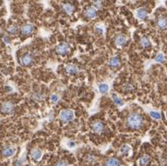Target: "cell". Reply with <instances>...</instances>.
I'll return each instance as SVG.
<instances>
[{"label": "cell", "instance_id": "cell-25", "mask_svg": "<svg viewBox=\"0 0 167 166\" xmlns=\"http://www.w3.org/2000/svg\"><path fill=\"white\" fill-rule=\"evenodd\" d=\"M85 161L88 163H93L94 161H95V157L93 155H91V154H89V155H87L85 157Z\"/></svg>", "mask_w": 167, "mask_h": 166}, {"label": "cell", "instance_id": "cell-34", "mask_svg": "<svg viewBox=\"0 0 167 166\" xmlns=\"http://www.w3.org/2000/svg\"><path fill=\"white\" fill-rule=\"evenodd\" d=\"M96 31H97V32H99L100 34H103V29H102V28H98V27H96Z\"/></svg>", "mask_w": 167, "mask_h": 166}, {"label": "cell", "instance_id": "cell-10", "mask_svg": "<svg viewBox=\"0 0 167 166\" xmlns=\"http://www.w3.org/2000/svg\"><path fill=\"white\" fill-rule=\"evenodd\" d=\"M85 16L88 19H94L97 16V10L94 7H89L85 10Z\"/></svg>", "mask_w": 167, "mask_h": 166}, {"label": "cell", "instance_id": "cell-3", "mask_svg": "<svg viewBox=\"0 0 167 166\" xmlns=\"http://www.w3.org/2000/svg\"><path fill=\"white\" fill-rule=\"evenodd\" d=\"M1 112L4 114H11L15 109V105L12 102H6L1 105Z\"/></svg>", "mask_w": 167, "mask_h": 166}, {"label": "cell", "instance_id": "cell-35", "mask_svg": "<svg viewBox=\"0 0 167 166\" xmlns=\"http://www.w3.org/2000/svg\"><path fill=\"white\" fill-rule=\"evenodd\" d=\"M4 41H5V43H9V40L7 39V36H5V37H4Z\"/></svg>", "mask_w": 167, "mask_h": 166}, {"label": "cell", "instance_id": "cell-15", "mask_svg": "<svg viewBox=\"0 0 167 166\" xmlns=\"http://www.w3.org/2000/svg\"><path fill=\"white\" fill-rule=\"evenodd\" d=\"M62 8H63V10L65 11L67 14L73 13V11L75 9L74 6L72 4H70V3H65V4H63L62 5Z\"/></svg>", "mask_w": 167, "mask_h": 166}, {"label": "cell", "instance_id": "cell-9", "mask_svg": "<svg viewBox=\"0 0 167 166\" xmlns=\"http://www.w3.org/2000/svg\"><path fill=\"white\" fill-rule=\"evenodd\" d=\"M33 30H34V26L31 24V23H27V24H24L21 27L20 32L22 35H30L31 33H32Z\"/></svg>", "mask_w": 167, "mask_h": 166}, {"label": "cell", "instance_id": "cell-23", "mask_svg": "<svg viewBox=\"0 0 167 166\" xmlns=\"http://www.w3.org/2000/svg\"><path fill=\"white\" fill-rule=\"evenodd\" d=\"M18 31H19V28H18L17 25H11V26H9L8 29H7V31H8V33H10V34H15V33L18 32Z\"/></svg>", "mask_w": 167, "mask_h": 166}, {"label": "cell", "instance_id": "cell-36", "mask_svg": "<svg viewBox=\"0 0 167 166\" xmlns=\"http://www.w3.org/2000/svg\"><path fill=\"white\" fill-rule=\"evenodd\" d=\"M166 118H167V112H166Z\"/></svg>", "mask_w": 167, "mask_h": 166}, {"label": "cell", "instance_id": "cell-6", "mask_svg": "<svg viewBox=\"0 0 167 166\" xmlns=\"http://www.w3.org/2000/svg\"><path fill=\"white\" fill-rule=\"evenodd\" d=\"M55 51H56V53L59 54V55H66V54L69 51L68 44L66 43H59V44L56 46Z\"/></svg>", "mask_w": 167, "mask_h": 166}, {"label": "cell", "instance_id": "cell-17", "mask_svg": "<svg viewBox=\"0 0 167 166\" xmlns=\"http://www.w3.org/2000/svg\"><path fill=\"white\" fill-rule=\"evenodd\" d=\"M119 65H120V58H119L117 55L112 57L109 61V66L112 67V68H115V67H117Z\"/></svg>", "mask_w": 167, "mask_h": 166}, {"label": "cell", "instance_id": "cell-16", "mask_svg": "<svg viewBox=\"0 0 167 166\" xmlns=\"http://www.w3.org/2000/svg\"><path fill=\"white\" fill-rule=\"evenodd\" d=\"M120 165H121L120 161L116 158H110L105 162V166H120Z\"/></svg>", "mask_w": 167, "mask_h": 166}, {"label": "cell", "instance_id": "cell-11", "mask_svg": "<svg viewBox=\"0 0 167 166\" xmlns=\"http://www.w3.org/2000/svg\"><path fill=\"white\" fill-rule=\"evenodd\" d=\"M136 15L139 19H146L148 17V11L146 8L144 7H139L137 11H136Z\"/></svg>", "mask_w": 167, "mask_h": 166}, {"label": "cell", "instance_id": "cell-22", "mask_svg": "<svg viewBox=\"0 0 167 166\" xmlns=\"http://www.w3.org/2000/svg\"><path fill=\"white\" fill-rule=\"evenodd\" d=\"M140 44L145 47V48H147V47H150L151 46V41L147 38V37H142L140 39Z\"/></svg>", "mask_w": 167, "mask_h": 166}, {"label": "cell", "instance_id": "cell-26", "mask_svg": "<svg viewBox=\"0 0 167 166\" xmlns=\"http://www.w3.org/2000/svg\"><path fill=\"white\" fill-rule=\"evenodd\" d=\"M155 60H156V62H159V63L164 62V55L163 54H159L156 57H155Z\"/></svg>", "mask_w": 167, "mask_h": 166}, {"label": "cell", "instance_id": "cell-27", "mask_svg": "<svg viewBox=\"0 0 167 166\" xmlns=\"http://www.w3.org/2000/svg\"><path fill=\"white\" fill-rule=\"evenodd\" d=\"M124 90L125 91H130V90H133V86L130 84V83H127V84L124 85Z\"/></svg>", "mask_w": 167, "mask_h": 166}, {"label": "cell", "instance_id": "cell-20", "mask_svg": "<svg viewBox=\"0 0 167 166\" xmlns=\"http://www.w3.org/2000/svg\"><path fill=\"white\" fill-rule=\"evenodd\" d=\"M130 151H131V149L128 145H123L120 149V153L122 154V155H125V156L128 155V154L130 153Z\"/></svg>", "mask_w": 167, "mask_h": 166}, {"label": "cell", "instance_id": "cell-18", "mask_svg": "<svg viewBox=\"0 0 167 166\" xmlns=\"http://www.w3.org/2000/svg\"><path fill=\"white\" fill-rule=\"evenodd\" d=\"M151 162V158L148 156V155H144V156H142L139 158V163L140 166H147Z\"/></svg>", "mask_w": 167, "mask_h": 166}, {"label": "cell", "instance_id": "cell-12", "mask_svg": "<svg viewBox=\"0 0 167 166\" xmlns=\"http://www.w3.org/2000/svg\"><path fill=\"white\" fill-rule=\"evenodd\" d=\"M115 43L117 46H123L126 43H127V37L123 34H119L115 37Z\"/></svg>", "mask_w": 167, "mask_h": 166}, {"label": "cell", "instance_id": "cell-30", "mask_svg": "<svg viewBox=\"0 0 167 166\" xmlns=\"http://www.w3.org/2000/svg\"><path fill=\"white\" fill-rule=\"evenodd\" d=\"M93 5H94V7L95 8H101L102 6H103V3L101 1H94L93 2Z\"/></svg>", "mask_w": 167, "mask_h": 166}, {"label": "cell", "instance_id": "cell-14", "mask_svg": "<svg viewBox=\"0 0 167 166\" xmlns=\"http://www.w3.org/2000/svg\"><path fill=\"white\" fill-rule=\"evenodd\" d=\"M156 25L159 29L161 30H163L165 28H167V19L164 18V17H161L157 19V22H156Z\"/></svg>", "mask_w": 167, "mask_h": 166}, {"label": "cell", "instance_id": "cell-28", "mask_svg": "<svg viewBox=\"0 0 167 166\" xmlns=\"http://www.w3.org/2000/svg\"><path fill=\"white\" fill-rule=\"evenodd\" d=\"M50 99H51V102H52L53 103H55V102H57V101L59 100V97H58L57 94H52Z\"/></svg>", "mask_w": 167, "mask_h": 166}, {"label": "cell", "instance_id": "cell-31", "mask_svg": "<svg viewBox=\"0 0 167 166\" xmlns=\"http://www.w3.org/2000/svg\"><path fill=\"white\" fill-rule=\"evenodd\" d=\"M55 166H68V165H67V163L66 162H64V161H60V162H58Z\"/></svg>", "mask_w": 167, "mask_h": 166}, {"label": "cell", "instance_id": "cell-13", "mask_svg": "<svg viewBox=\"0 0 167 166\" xmlns=\"http://www.w3.org/2000/svg\"><path fill=\"white\" fill-rule=\"evenodd\" d=\"M79 71V68L75 65H68L66 67V72L69 75H74L77 74Z\"/></svg>", "mask_w": 167, "mask_h": 166}, {"label": "cell", "instance_id": "cell-1", "mask_svg": "<svg viewBox=\"0 0 167 166\" xmlns=\"http://www.w3.org/2000/svg\"><path fill=\"white\" fill-rule=\"evenodd\" d=\"M127 125L132 129H139L143 125V117L139 113L130 114L127 119Z\"/></svg>", "mask_w": 167, "mask_h": 166}, {"label": "cell", "instance_id": "cell-32", "mask_svg": "<svg viewBox=\"0 0 167 166\" xmlns=\"http://www.w3.org/2000/svg\"><path fill=\"white\" fill-rule=\"evenodd\" d=\"M161 162H162V163H163V165H167V158H166V157H163V158L161 159Z\"/></svg>", "mask_w": 167, "mask_h": 166}, {"label": "cell", "instance_id": "cell-5", "mask_svg": "<svg viewBox=\"0 0 167 166\" xmlns=\"http://www.w3.org/2000/svg\"><path fill=\"white\" fill-rule=\"evenodd\" d=\"M16 153V148L12 146H6L2 150V155L4 157H12Z\"/></svg>", "mask_w": 167, "mask_h": 166}, {"label": "cell", "instance_id": "cell-7", "mask_svg": "<svg viewBox=\"0 0 167 166\" xmlns=\"http://www.w3.org/2000/svg\"><path fill=\"white\" fill-rule=\"evenodd\" d=\"M33 61V56L31 54H26L24 55H22L21 58H20V63L22 66H30Z\"/></svg>", "mask_w": 167, "mask_h": 166}, {"label": "cell", "instance_id": "cell-4", "mask_svg": "<svg viewBox=\"0 0 167 166\" xmlns=\"http://www.w3.org/2000/svg\"><path fill=\"white\" fill-rule=\"evenodd\" d=\"M30 156L31 158L32 161L34 162H38L41 160L42 156H43V151L37 148H35V149H32L30 152Z\"/></svg>", "mask_w": 167, "mask_h": 166}, {"label": "cell", "instance_id": "cell-21", "mask_svg": "<svg viewBox=\"0 0 167 166\" xmlns=\"http://www.w3.org/2000/svg\"><path fill=\"white\" fill-rule=\"evenodd\" d=\"M99 90L102 93L108 92V90H109V85L106 84V83H101V84L99 85Z\"/></svg>", "mask_w": 167, "mask_h": 166}, {"label": "cell", "instance_id": "cell-33", "mask_svg": "<svg viewBox=\"0 0 167 166\" xmlns=\"http://www.w3.org/2000/svg\"><path fill=\"white\" fill-rule=\"evenodd\" d=\"M67 146H68L69 148H73V147H75V142H74V141H69L68 143H67Z\"/></svg>", "mask_w": 167, "mask_h": 166}, {"label": "cell", "instance_id": "cell-19", "mask_svg": "<svg viewBox=\"0 0 167 166\" xmlns=\"http://www.w3.org/2000/svg\"><path fill=\"white\" fill-rule=\"evenodd\" d=\"M112 100H113L114 103L116 104V105H118V106L124 105V101H123L120 97H118V96L116 95V94H115V93L112 94Z\"/></svg>", "mask_w": 167, "mask_h": 166}, {"label": "cell", "instance_id": "cell-24", "mask_svg": "<svg viewBox=\"0 0 167 166\" xmlns=\"http://www.w3.org/2000/svg\"><path fill=\"white\" fill-rule=\"evenodd\" d=\"M150 114H151V117L154 118V119H161V114L159 112L151 111V112H150Z\"/></svg>", "mask_w": 167, "mask_h": 166}, {"label": "cell", "instance_id": "cell-29", "mask_svg": "<svg viewBox=\"0 0 167 166\" xmlns=\"http://www.w3.org/2000/svg\"><path fill=\"white\" fill-rule=\"evenodd\" d=\"M24 161H25V158L24 157H21L18 162H16V163H15L14 166H21L23 164V162H24Z\"/></svg>", "mask_w": 167, "mask_h": 166}, {"label": "cell", "instance_id": "cell-2", "mask_svg": "<svg viewBox=\"0 0 167 166\" xmlns=\"http://www.w3.org/2000/svg\"><path fill=\"white\" fill-rule=\"evenodd\" d=\"M59 117L63 122H69L74 119V112L72 110H63L61 111Z\"/></svg>", "mask_w": 167, "mask_h": 166}, {"label": "cell", "instance_id": "cell-8", "mask_svg": "<svg viewBox=\"0 0 167 166\" xmlns=\"http://www.w3.org/2000/svg\"><path fill=\"white\" fill-rule=\"evenodd\" d=\"M91 127L93 132H95V133H102L103 131L104 126H103V124L101 121H95V122H93L91 124Z\"/></svg>", "mask_w": 167, "mask_h": 166}]
</instances>
